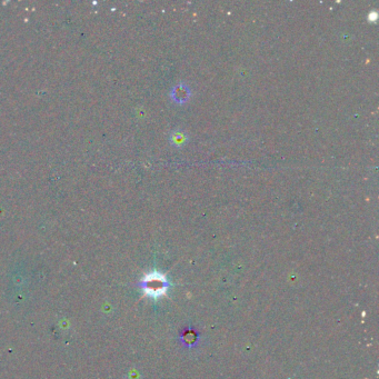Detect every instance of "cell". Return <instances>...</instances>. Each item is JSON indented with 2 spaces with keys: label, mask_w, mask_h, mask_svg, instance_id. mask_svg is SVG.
<instances>
[{
  "label": "cell",
  "mask_w": 379,
  "mask_h": 379,
  "mask_svg": "<svg viewBox=\"0 0 379 379\" xmlns=\"http://www.w3.org/2000/svg\"><path fill=\"white\" fill-rule=\"evenodd\" d=\"M139 285H140V287L142 288V290L145 291L146 295L153 297V298L165 294L168 288L167 279L158 272L148 273V275L140 281V284Z\"/></svg>",
  "instance_id": "6da1fadb"
}]
</instances>
